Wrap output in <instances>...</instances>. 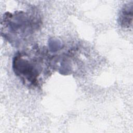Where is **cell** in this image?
Listing matches in <instances>:
<instances>
[{
	"label": "cell",
	"mask_w": 133,
	"mask_h": 133,
	"mask_svg": "<svg viewBox=\"0 0 133 133\" xmlns=\"http://www.w3.org/2000/svg\"><path fill=\"white\" fill-rule=\"evenodd\" d=\"M40 25V18L36 13L7 12L2 19L1 34L13 46L19 47L30 40Z\"/></svg>",
	"instance_id": "2"
},
{
	"label": "cell",
	"mask_w": 133,
	"mask_h": 133,
	"mask_svg": "<svg viewBox=\"0 0 133 133\" xmlns=\"http://www.w3.org/2000/svg\"><path fill=\"white\" fill-rule=\"evenodd\" d=\"M47 52L34 46L17 52L12 59L15 75L29 88L38 87L50 73V60Z\"/></svg>",
	"instance_id": "1"
},
{
	"label": "cell",
	"mask_w": 133,
	"mask_h": 133,
	"mask_svg": "<svg viewBox=\"0 0 133 133\" xmlns=\"http://www.w3.org/2000/svg\"><path fill=\"white\" fill-rule=\"evenodd\" d=\"M132 2L125 4L122 8L118 15V24L123 28H128L132 22Z\"/></svg>",
	"instance_id": "3"
}]
</instances>
